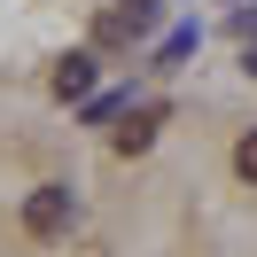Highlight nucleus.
Masks as SVG:
<instances>
[{"mask_svg":"<svg viewBox=\"0 0 257 257\" xmlns=\"http://www.w3.org/2000/svg\"><path fill=\"white\" fill-rule=\"evenodd\" d=\"M70 187H32V203H24V234H39V241H55V234H70Z\"/></svg>","mask_w":257,"mask_h":257,"instance_id":"nucleus-1","label":"nucleus"},{"mask_svg":"<svg viewBox=\"0 0 257 257\" xmlns=\"http://www.w3.org/2000/svg\"><path fill=\"white\" fill-rule=\"evenodd\" d=\"M55 94H63V101L94 94V55H70V63H55Z\"/></svg>","mask_w":257,"mask_h":257,"instance_id":"nucleus-2","label":"nucleus"},{"mask_svg":"<svg viewBox=\"0 0 257 257\" xmlns=\"http://www.w3.org/2000/svg\"><path fill=\"white\" fill-rule=\"evenodd\" d=\"M148 141H156V117H148V109H141V117H133V125H125V133H117V148H125V156H141V148H148Z\"/></svg>","mask_w":257,"mask_h":257,"instance_id":"nucleus-3","label":"nucleus"},{"mask_svg":"<svg viewBox=\"0 0 257 257\" xmlns=\"http://www.w3.org/2000/svg\"><path fill=\"white\" fill-rule=\"evenodd\" d=\"M234 172H241V179H249V187H257V133H249V141L234 148Z\"/></svg>","mask_w":257,"mask_h":257,"instance_id":"nucleus-4","label":"nucleus"},{"mask_svg":"<svg viewBox=\"0 0 257 257\" xmlns=\"http://www.w3.org/2000/svg\"><path fill=\"white\" fill-rule=\"evenodd\" d=\"M249 70H257V55H249Z\"/></svg>","mask_w":257,"mask_h":257,"instance_id":"nucleus-5","label":"nucleus"}]
</instances>
